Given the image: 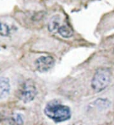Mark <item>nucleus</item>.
Wrapping results in <instances>:
<instances>
[{
    "mask_svg": "<svg viewBox=\"0 0 114 125\" xmlns=\"http://www.w3.org/2000/svg\"><path fill=\"white\" fill-rule=\"evenodd\" d=\"M44 114L55 123L66 121L71 117V110L67 105L60 104L56 101L49 102L45 106Z\"/></svg>",
    "mask_w": 114,
    "mask_h": 125,
    "instance_id": "nucleus-1",
    "label": "nucleus"
},
{
    "mask_svg": "<svg viewBox=\"0 0 114 125\" xmlns=\"http://www.w3.org/2000/svg\"><path fill=\"white\" fill-rule=\"evenodd\" d=\"M110 72L108 69H99L94 73L91 81L92 89L96 92H100L105 90L110 82Z\"/></svg>",
    "mask_w": 114,
    "mask_h": 125,
    "instance_id": "nucleus-2",
    "label": "nucleus"
},
{
    "mask_svg": "<svg viewBox=\"0 0 114 125\" xmlns=\"http://www.w3.org/2000/svg\"><path fill=\"white\" fill-rule=\"evenodd\" d=\"M37 93L38 91L35 83L32 80L29 79L24 81L18 87L17 95L20 101L27 104L35 99Z\"/></svg>",
    "mask_w": 114,
    "mask_h": 125,
    "instance_id": "nucleus-3",
    "label": "nucleus"
},
{
    "mask_svg": "<svg viewBox=\"0 0 114 125\" xmlns=\"http://www.w3.org/2000/svg\"><path fill=\"white\" fill-rule=\"evenodd\" d=\"M48 29L51 33H58L63 38H70L74 35L72 28L67 23H62L59 17L52 18L49 23Z\"/></svg>",
    "mask_w": 114,
    "mask_h": 125,
    "instance_id": "nucleus-4",
    "label": "nucleus"
},
{
    "mask_svg": "<svg viewBox=\"0 0 114 125\" xmlns=\"http://www.w3.org/2000/svg\"><path fill=\"white\" fill-rule=\"evenodd\" d=\"M34 65L36 70L39 72H47L55 65V60L53 57L50 56H43L39 57L36 60Z\"/></svg>",
    "mask_w": 114,
    "mask_h": 125,
    "instance_id": "nucleus-5",
    "label": "nucleus"
},
{
    "mask_svg": "<svg viewBox=\"0 0 114 125\" xmlns=\"http://www.w3.org/2000/svg\"><path fill=\"white\" fill-rule=\"evenodd\" d=\"M10 81L8 77H0V101L8 97L10 93Z\"/></svg>",
    "mask_w": 114,
    "mask_h": 125,
    "instance_id": "nucleus-6",
    "label": "nucleus"
},
{
    "mask_svg": "<svg viewBox=\"0 0 114 125\" xmlns=\"http://www.w3.org/2000/svg\"><path fill=\"white\" fill-rule=\"evenodd\" d=\"M10 34L9 27L7 25L0 22V35L1 36H8Z\"/></svg>",
    "mask_w": 114,
    "mask_h": 125,
    "instance_id": "nucleus-7",
    "label": "nucleus"
}]
</instances>
